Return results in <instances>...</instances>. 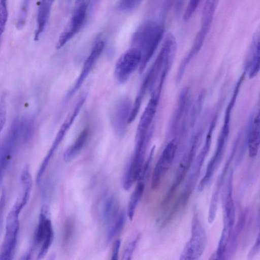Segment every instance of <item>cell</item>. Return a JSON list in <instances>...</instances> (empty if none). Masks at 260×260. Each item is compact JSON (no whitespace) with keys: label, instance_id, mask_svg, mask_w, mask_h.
Returning <instances> with one entry per match:
<instances>
[{"label":"cell","instance_id":"obj_1","mask_svg":"<svg viewBox=\"0 0 260 260\" xmlns=\"http://www.w3.org/2000/svg\"><path fill=\"white\" fill-rule=\"evenodd\" d=\"M164 34V27L153 21L143 23L134 32L132 40V47L138 49L142 56L138 69L139 73L145 70L160 43Z\"/></svg>","mask_w":260,"mask_h":260},{"label":"cell","instance_id":"obj_2","mask_svg":"<svg viewBox=\"0 0 260 260\" xmlns=\"http://www.w3.org/2000/svg\"><path fill=\"white\" fill-rule=\"evenodd\" d=\"M25 204L16 200L6 218L5 234L0 250L1 259H11L14 254L19 230V214Z\"/></svg>","mask_w":260,"mask_h":260},{"label":"cell","instance_id":"obj_3","mask_svg":"<svg viewBox=\"0 0 260 260\" xmlns=\"http://www.w3.org/2000/svg\"><path fill=\"white\" fill-rule=\"evenodd\" d=\"M207 244V236L198 214L195 213L192 222L191 236L186 243L180 259H198L204 253Z\"/></svg>","mask_w":260,"mask_h":260},{"label":"cell","instance_id":"obj_4","mask_svg":"<svg viewBox=\"0 0 260 260\" xmlns=\"http://www.w3.org/2000/svg\"><path fill=\"white\" fill-rule=\"evenodd\" d=\"M161 90L156 89L152 93L140 118L136 134V147H146L148 131L156 112Z\"/></svg>","mask_w":260,"mask_h":260},{"label":"cell","instance_id":"obj_5","mask_svg":"<svg viewBox=\"0 0 260 260\" xmlns=\"http://www.w3.org/2000/svg\"><path fill=\"white\" fill-rule=\"evenodd\" d=\"M141 57V52L134 47L129 48L121 55L114 69V77L119 84L125 83L137 69H139Z\"/></svg>","mask_w":260,"mask_h":260},{"label":"cell","instance_id":"obj_6","mask_svg":"<svg viewBox=\"0 0 260 260\" xmlns=\"http://www.w3.org/2000/svg\"><path fill=\"white\" fill-rule=\"evenodd\" d=\"M53 238V230L51 221L48 216V210L44 206L41 210L34 239L36 246L39 248L38 259L42 258L46 255Z\"/></svg>","mask_w":260,"mask_h":260},{"label":"cell","instance_id":"obj_7","mask_svg":"<svg viewBox=\"0 0 260 260\" xmlns=\"http://www.w3.org/2000/svg\"><path fill=\"white\" fill-rule=\"evenodd\" d=\"M133 103L127 96L119 99L115 104L110 115L112 128L115 135L123 137L127 129Z\"/></svg>","mask_w":260,"mask_h":260},{"label":"cell","instance_id":"obj_8","mask_svg":"<svg viewBox=\"0 0 260 260\" xmlns=\"http://www.w3.org/2000/svg\"><path fill=\"white\" fill-rule=\"evenodd\" d=\"M89 3H76L72 16L58 40L56 48L59 49L75 36L83 26L86 18Z\"/></svg>","mask_w":260,"mask_h":260},{"label":"cell","instance_id":"obj_9","mask_svg":"<svg viewBox=\"0 0 260 260\" xmlns=\"http://www.w3.org/2000/svg\"><path fill=\"white\" fill-rule=\"evenodd\" d=\"M86 94H83L81 95L77 101L72 109L66 117L65 120L60 126L50 149L42 161L44 164L48 165L50 159L53 155L61 141L63 140L64 136L68 133L70 127L73 124L74 121L77 117V115L81 110V108L86 101Z\"/></svg>","mask_w":260,"mask_h":260},{"label":"cell","instance_id":"obj_10","mask_svg":"<svg viewBox=\"0 0 260 260\" xmlns=\"http://www.w3.org/2000/svg\"><path fill=\"white\" fill-rule=\"evenodd\" d=\"M198 142V137H196L189 149L184 154L177 170L174 180L162 203L163 206L166 205L170 201L185 178L193 161L197 148Z\"/></svg>","mask_w":260,"mask_h":260},{"label":"cell","instance_id":"obj_11","mask_svg":"<svg viewBox=\"0 0 260 260\" xmlns=\"http://www.w3.org/2000/svg\"><path fill=\"white\" fill-rule=\"evenodd\" d=\"M177 148L176 139L170 141L164 149L154 169L152 179L151 188L155 189L160 184L162 177L171 165Z\"/></svg>","mask_w":260,"mask_h":260},{"label":"cell","instance_id":"obj_12","mask_svg":"<svg viewBox=\"0 0 260 260\" xmlns=\"http://www.w3.org/2000/svg\"><path fill=\"white\" fill-rule=\"evenodd\" d=\"M105 47L103 40L98 41L93 46L89 55L85 59L81 72L72 89L69 91L65 98L67 102L80 88L99 58L101 55Z\"/></svg>","mask_w":260,"mask_h":260},{"label":"cell","instance_id":"obj_13","mask_svg":"<svg viewBox=\"0 0 260 260\" xmlns=\"http://www.w3.org/2000/svg\"><path fill=\"white\" fill-rule=\"evenodd\" d=\"M259 31H256L251 42L248 53V62L250 65L249 76L250 78L254 77L259 70Z\"/></svg>","mask_w":260,"mask_h":260},{"label":"cell","instance_id":"obj_14","mask_svg":"<svg viewBox=\"0 0 260 260\" xmlns=\"http://www.w3.org/2000/svg\"><path fill=\"white\" fill-rule=\"evenodd\" d=\"M89 127H84L79 133L74 143L66 150L63 158L65 162H69L81 151L86 145L89 137Z\"/></svg>","mask_w":260,"mask_h":260},{"label":"cell","instance_id":"obj_15","mask_svg":"<svg viewBox=\"0 0 260 260\" xmlns=\"http://www.w3.org/2000/svg\"><path fill=\"white\" fill-rule=\"evenodd\" d=\"M259 114L255 117L252 124L248 139V152L250 157L253 158L257 154L259 146Z\"/></svg>","mask_w":260,"mask_h":260},{"label":"cell","instance_id":"obj_16","mask_svg":"<svg viewBox=\"0 0 260 260\" xmlns=\"http://www.w3.org/2000/svg\"><path fill=\"white\" fill-rule=\"evenodd\" d=\"M50 6L47 2V0H41L37 15V27L35 31V40L38 41L43 32L48 20L50 10Z\"/></svg>","mask_w":260,"mask_h":260},{"label":"cell","instance_id":"obj_17","mask_svg":"<svg viewBox=\"0 0 260 260\" xmlns=\"http://www.w3.org/2000/svg\"><path fill=\"white\" fill-rule=\"evenodd\" d=\"M247 215V210H244V211L241 213L233 235H231V236L229 241V242H230L229 248V249H227L229 250V252L226 253L229 254L230 256L233 254L235 252L239 236L243 231L245 224Z\"/></svg>","mask_w":260,"mask_h":260},{"label":"cell","instance_id":"obj_18","mask_svg":"<svg viewBox=\"0 0 260 260\" xmlns=\"http://www.w3.org/2000/svg\"><path fill=\"white\" fill-rule=\"evenodd\" d=\"M145 188L144 181H139L137 186L132 193L127 206V214L129 219L133 220L136 208L142 197Z\"/></svg>","mask_w":260,"mask_h":260},{"label":"cell","instance_id":"obj_19","mask_svg":"<svg viewBox=\"0 0 260 260\" xmlns=\"http://www.w3.org/2000/svg\"><path fill=\"white\" fill-rule=\"evenodd\" d=\"M118 208V203L115 197H110L107 200L103 213V219L106 223H109L115 218Z\"/></svg>","mask_w":260,"mask_h":260},{"label":"cell","instance_id":"obj_20","mask_svg":"<svg viewBox=\"0 0 260 260\" xmlns=\"http://www.w3.org/2000/svg\"><path fill=\"white\" fill-rule=\"evenodd\" d=\"M126 216L124 212H121L110 229L106 238V243H109L122 230L125 224Z\"/></svg>","mask_w":260,"mask_h":260},{"label":"cell","instance_id":"obj_21","mask_svg":"<svg viewBox=\"0 0 260 260\" xmlns=\"http://www.w3.org/2000/svg\"><path fill=\"white\" fill-rule=\"evenodd\" d=\"M30 0H22L18 12L16 23V27L20 30L25 25Z\"/></svg>","mask_w":260,"mask_h":260},{"label":"cell","instance_id":"obj_22","mask_svg":"<svg viewBox=\"0 0 260 260\" xmlns=\"http://www.w3.org/2000/svg\"><path fill=\"white\" fill-rule=\"evenodd\" d=\"M143 0H118L116 9L120 11H130L137 8Z\"/></svg>","mask_w":260,"mask_h":260},{"label":"cell","instance_id":"obj_23","mask_svg":"<svg viewBox=\"0 0 260 260\" xmlns=\"http://www.w3.org/2000/svg\"><path fill=\"white\" fill-rule=\"evenodd\" d=\"M8 18L7 0H0V36H1L7 24Z\"/></svg>","mask_w":260,"mask_h":260},{"label":"cell","instance_id":"obj_24","mask_svg":"<svg viewBox=\"0 0 260 260\" xmlns=\"http://www.w3.org/2000/svg\"><path fill=\"white\" fill-rule=\"evenodd\" d=\"M202 0H189L185 9L183 19L188 21L194 14Z\"/></svg>","mask_w":260,"mask_h":260},{"label":"cell","instance_id":"obj_25","mask_svg":"<svg viewBox=\"0 0 260 260\" xmlns=\"http://www.w3.org/2000/svg\"><path fill=\"white\" fill-rule=\"evenodd\" d=\"M6 94L4 93L0 98V133L5 124L7 119Z\"/></svg>","mask_w":260,"mask_h":260},{"label":"cell","instance_id":"obj_26","mask_svg":"<svg viewBox=\"0 0 260 260\" xmlns=\"http://www.w3.org/2000/svg\"><path fill=\"white\" fill-rule=\"evenodd\" d=\"M139 239V236H137L127 244L123 252L122 258V259L129 260L132 258V256L136 248Z\"/></svg>","mask_w":260,"mask_h":260},{"label":"cell","instance_id":"obj_27","mask_svg":"<svg viewBox=\"0 0 260 260\" xmlns=\"http://www.w3.org/2000/svg\"><path fill=\"white\" fill-rule=\"evenodd\" d=\"M73 223L70 220H67L64 226L63 240L65 243H67L72 235L73 232Z\"/></svg>","mask_w":260,"mask_h":260},{"label":"cell","instance_id":"obj_28","mask_svg":"<svg viewBox=\"0 0 260 260\" xmlns=\"http://www.w3.org/2000/svg\"><path fill=\"white\" fill-rule=\"evenodd\" d=\"M6 198V192L4 189L0 198V232L3 223L4 216L7 201Z\"/></svg>","mask_w":260,"mask_h":260},{"label":"cell","instance_id":"obj_29","mask_svg":"<svg viewBox=\"0 0 260 260\" xmlns=\"http://www.w3.org/2000/svg\"><path fill=\"white\" fill-rule=\"evenodd\" d=\"M121 240L119 239L117 240L114 243L112 249V253L111 259L113 260H116L118 259L119 250L120 247Z\"/></svg>","mask_w":260,"mask_h":260},{"label":"cell","instance_id":"obj_30","mask_svg":"<svg viewBox=\"0 0 260 260\" xmlns=\"http://www.w3.org/2000/svg\"><path fill=\"white\" fill-rule=\"evenodd\" d=\"M259 235L257 237V240L256 241V242L253 247L252 248L251 250L249 252V253L248 254V258L251 259L253 258V256L255 254H257L259 252Z\"/></svg>","mask_w":260,"mask_h":260},{"label":"cell","instance_id":"obj_31","mask_svg":"<svg viewBox=\"0 0 260 260\" xmlns=\"http://www.w3.org/2000/svg\"><path fill=\"white\" fill-rule=\"evenodd\" d=\"M182 1L183 0H168L167 5L168 6H170L173 5V3H174L176 9L177 10H179L182 6Z\"/></svg>","mask_w":260,"mask_h":260},{"label":"cell","instance_id":"obj_32","mask_svg":"<svg viewBox=\"0 0 260 260\" xmlns=\"http://www.w3.org/2000/svg\"><path fill=\"white\" fill-rule=\"evenodd\" d=\"M1 36H0V38H1Z\"/></svg>","mask_w":260,"mask_h":260}]
</instances>
